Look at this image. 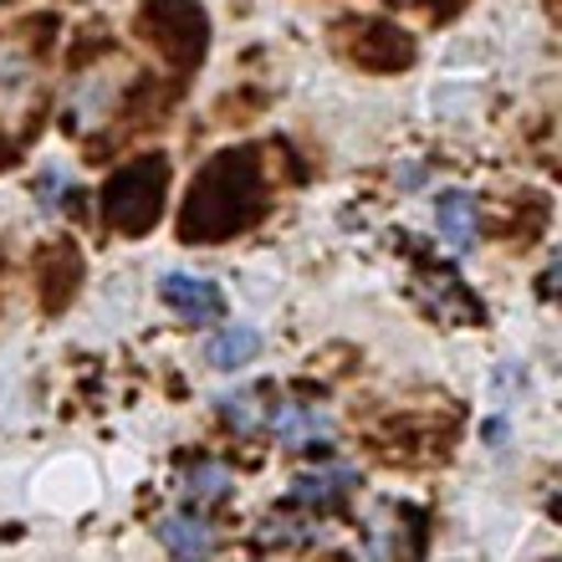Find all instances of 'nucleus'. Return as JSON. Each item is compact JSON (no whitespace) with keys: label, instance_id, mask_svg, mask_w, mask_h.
<instances>
[{"label":"nucleus","instance_id":"f257e3e1","mask_svg":"<svg viewBox=\"0 0 562 562\" xmlns=\"http://www.w3.org/2000/svg\"><path fill=\"white\" fill-rule=\"evenodd\" d=\"M164 307H175L184 323H215L221 317V292L210 281L175 271V277H164Z\"/></svg>","mask_w":562,"mask_h":562},{"label":"nucleus","instance_id":"f03ea898","mask_svg":"<svg viewBox=\"0 0 562 562\" xmlns=\"http://www.w3.org/2000/svg\"><path fill=\"white\" fill-rule=\"evenodd\" d=\"M271 429H277L281 445H317V440H333V415L317 409V404H281L277 415H271Z\"/></svg>","mask_w":562,"mask_h":562},{"label":"nucleus","instance_id":"7ed1b4c3","mask_svg":"<svg viewBox=\"0 0 562 562\" xmlns=\"http://www.w3.org/2000/svg\"><path fill=\"white\" fill-rule=\"evenodd\" d=\"M159 542L175 552L179 562H205L210 552H215V537H210V527L200 517H190V512H169V517L159 521Z\"/></svg>","mask_w":562,"mask_h":562},{"label":"nucleus","instance_id":"20e7f679","mask_svg":"<svg viewBox=\"0 0 562 562\" xmlns=\"http://www.w3.org/2000/svg\"><path fill=\"white\" fill-rule=\"evenodd\" d=\"M435 225H440V240L450 246V251H471V240H475V205H471V194H440V205H435Z\"/></svg>","mask_w":562,"mask_h":562},{"label":"nucleus","instance_id":"39448f33","mask_svg":"<svg viewBox=\"0 0 562 562\" xmlns=\"http://www.w3.org/2000/svg\"><path fill=\"white\" fill-rule=\"evenodd\" d=\"M256 353H261V333H251V327H225V333H215L205 348V358L225 373L240 369V363H251Z\"/></svg>","mask_w":562,"mask_h":562},{"label":"nucleus","instance_id":"423d86ee","mask_svg":"<svg viewBox=\"0 0 562 562\" xmlns=\"http://www.w3.org/2000/svg\"><path fill=\"white\" fill-rule=\"evenodd\" d=\"M353 465H327V471H302L296 475V502H333L342 486H353Z\"/></svg>","mask_w":562,"mask_h":562},{"label":"nucleus","instance_id":"0eeeda50","mask_svg":"<svg viewBox=\"0 0 562 562\" xmlns=\"http://www.w3.org/2000/svg\"><path fill=\"white\" fill-rule=\"evenodd\" d=\"M231 486H236V475L225 471L221 460H200V465L184 471V491H190L194 502H221Z\"/></svg>","mask_w":562,"mask_h":562},{"label":"nucleus","instance_id":"6e6552de","mask_svg":"<svg viewBox=\"0 0 562 562\" xmlns=\"http://www.w3.org/2000/svg\"><path fill=\"white\" fill-rule=\"evenodd\" d=\"M108 113V77L103 72H92V77H82V88L72 92V108H67V123H98Z\"/></svg>","mask_w":562,"mask_h":562},{"label":"nucleus","instance_id":"1a4fd4ad","mask_svg":"<svg viewBox=\"0 0 562 562\" xmlns=\"http://www.w3.org/2000/svg\"><path fill=\"white\" fill-rule=\"evenodd\" d=\"M221 415L240 429V435H256L261 429V404H256V389H225L221 400Z\"/></svg>","mask_w":562,"mask_h":562}]
</instances>
